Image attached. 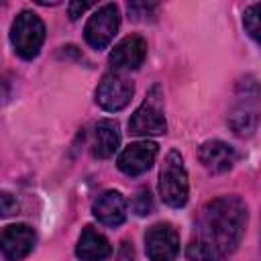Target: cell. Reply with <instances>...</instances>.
I'll use <instances>...</instances> for the list:
<instances>
[{"instance_id":"11","label":"cell","mask_w":261,"mask_h":261,"mask_svg":"<svg viewBox=\"0 0 261 261\" xmlns=\"http://www.w3.org/2000/svg\"><path fill=\"white\" fill-rule=\"evenodd\" d=\"M147 57V43L139 35L124 37L112 51H110V65L114 69H137L143 65Z\"/></svg>"},{"instance_id":"18","label":"cell","mask_w":261,"mask_h":261,"mask_svg":"<svg viewBox=\"0 0 261 261\" xmlns=\"http://www.w3.org/2000/svg\"><path fill=\"white\" fill-rule=\"evenodd\" d=\"M151 10H157V4H145V2H133L128 4V14L137 20L141 16H149Z\"/></svg>"},{"instance_id":"4","label":"cell","mask_w":261,"mask_h":261,"mask_svg":"<svg viewBox=\"0 0 261 261\" xmlns=\"http://www.w3.org/2000/svg\"><path fill=\"white\" fill-rule=\"evenodd\" d=\"M10 41L14 51L22 57V59H33L39 55L43 41H45V24L43 20L31 12V10H22L12 27H10Z\"/></svg>"},{"instance_id":"17","label":"cell","mask_w":261,"mask_h":261,"mask_svg":"<svg viewBox=\"0 0 261 261\" xmlns=\"http://www.w3.org/2000/svg\"><path fill=\"white\" fill-rule=\"evenodd\" d=\"M133 210H135L139 216H145V214H149V212L153 210V200H151L149 190L137 192V196H135V200H133Z\"/></svg>"},{"instance_id":"5","label":"cell","mask_w":261,"mask_h":261,"mask_svg":"<svg viewBox=\"0 0 261 261\" xmlns=\"http://www.w3.org/2000/svg\"><path fill=\"white\" fill-rule=\"evenodd\" d=\"M163 94L159 86H153L147 94V100L133 112L128 120V130L133 135H161L167 130V122L163 116Z\"/></svg>"},{"instance_id":"14","label":"cell","mask_w":261,"mask_h":261,"mask_svg":"<svg viewBox=\"0 0 261 261\" xmlns=\"http://www.w3.org/2000/svg\"><path fill=\"white\" fill-rule=\"evenodd\" d=\"M110 253H112V247L102 232H98L94 226H86L82 230L75 245V255L82 261H102Z\"/></svg>"},{"instance_id":"6","label":"cell","mask_w":261,"mask_h":261,"mask_svg":"<svg viewBox=\"0 0 261 261\" xmlns=\"http://www.w3.org/2000/svg\"><path fill=\"white\" fill-rule=\"evenodd\" d=\"M120 27V12H118V6L116 4H104L100 6L92 16L90 20L86 22V29H84V37L88 41L90 47L94 49H104L112 43L116 31Z\"/></svg>"},{"instance_id":"15","label":"cell","mask_w":261,"mask_h":261,"mask_svg":"<svg viewBox=\"0 0 261 261\" xmlns=\"http://www.w3.org/2000/svg\"><path fill=\"white\" fill-rule=\"evenodd\" d=\"M120 145V130L118 124L110 118L100 120L94 126V139H92V153L98 159H106L114 155V151Z\"/></svg>"},{"instance_id":"13","label":"cell","mask_w":261,"mask_h":261,"mask_svg":"<svg viewBox=\"0 0 261 261\" xmlns=\"http://www.w3.org/2000/svg\"><path fill=\"white\" fill-rule=\"evenodd\" d=\"M92 212L94 216L106 224V226H118L124 222L126 218V202L122 198L120 192H114V190H108L104 194H100L92 206Z\"/></svg>"},{"instance_id":"8","label":"cell","mask_w":261,"mask_h":261,"mask_svg":"<svg viewBox=\"0 0 261 261\" xmlns=\"http://www.w3.org/2000/svg\"><path fill=\"white\" fill-rule=\"evenodd\" d=\"M133 92H135L133 82H128L124 75L112 71L100 80V84L96 88V102L104 110L116 112V110H122L130 102Z\"/></svg>"},{"instance_id":"10","label":"cell","mask_w":261,"mask_h":261,"mask_svg":"<svg viewBox=\"0 0 261 261\" xmlns=\"http://www.w3.org/2000/svg\"><path fill=\"white\" fill-rule=\"evenodd\" d=\"M37 234L29 224H10L2 230L0 247L6 261H20L24 259L35 247Z\"/></svg>"},{"instance_id":"3","label":"cell","mask_w":261,"mask_h":261,"mask_svg":"<svg viewBox=\"0 0 261 261\" xmlns=\"http://www.w3.org/2000/svg\"><path fill=\"white\" fill-rule=\"evenodd\" d=\"M159 196L171 208H181L188 202V173L184 157L177 151H169L159 171Z\"/></svg>"},{"instance_id":"2","label":"cell","mask_w":261,"mask_h":261,"mask_svg":"<svg viewBox=\"0 0 261 261\" xmlns=\"http://www.w3.org/2000/svg\"><path fill=\"white\" fill-rule=\"evenodd\" d=\"M261 120V84L255 75H243L234 86L228 126L237 137H251Z\"/></svg>"},{"instance_id":"9","label":"cell","mask_w":261,"mask_h":261,"mask_svg":"<svg viewBox=\"0 0 261 261\" xmlns=\"http://www.w3.org/2000/svg\"><path fill=\"white\" fill-rule=\"evenodd\" d=\"M157 143L153 141H139V143H130L128 147L122 149V153L116 159V165L122 173L126 175H141L147 169H151V165L155 163L157 157Z\"/></svg>"},{"instance_id":"7","label":"cell","mask_w":261,"mask_h":261,"mask_svg":"<svg viewBox=\"0 0 261 261\" xmlns=\"http://www.w3.org/2000/svg\"><path fill=\"white\" fill-rule=\"evenodd\" d=\"M145 251L151 261H175L179 255L177 230L167 222L153 224L145 232Z\"/></svg>"},{"instance_id":"20","label":"cell","mask_w":261,"mask_h":261,"mask_svg":"<svg viewBox=\"0 0 261 261\" xmlns=\"http://www.w3.org/2000/svg\"><path fill=\"white\" fill-rule=\"evenodd\" d=\"M0 200H2V216H8V214H12V212H16V200L12 198V194H8V192H2V196H0Z\"/></svg>"},{"instance_id":"21","label":"cell","mask_w":261,"mask_h":261,"mask_svg":"<svg viewBox=\"0 0 261 261\" xmlns=\"http://www.w3.org/2000/svg\"><path fill=\"white\" fill-rule=\"evenodd\" d=\"M133 247L128 245V243H122V247H120V261H133Z\"/></svg>"},{"instance_id":"1","label":"cell","mask_w":261,"mask_h":261,"mask_svg":"<svg viewBox=\"0 0 261 261\" xmlns=\"http://www.w3.org/2000/svg\"><path fill=\"white\" fill-rule=\"evenodd\" d=\"M247 224V206L239 196L210 200L198 214L188 245L192 261H224L239 247Z\"/></svg>"},{"instance_id":"19","label":"cell","mask_w":261,"mask_h":261,"mask_svg":"<svg viewBox=\"0 0 261 261\" xmlns=\"http://www.w3.org/2000/svg\"><path fill=\"white\" fill-rule=\"evenodd\" d=\"M92 4L90 2H69L67 4V12H69V18L71 20H75V18H80L88 8H90Z\"/></svg>"},{"instance_id":"12","label":"cell","mask_w":261,"mask_h":261,"mask_svg":"<svg viewBox=\"0 0 261 261\" xmlns=\"http://www.w3.org/2000/svg\"><path fill=\"white\" fill-rule=\"evenodd\" d=\"M200 163L210 173H224L237 163V151L224 141H206L198 149Z\"/></svg>"},{"instance_id":"16","label":"cell","mask_w":261,"mask_h":261,"mask_svg":"<svg viewBox=\"0 0 261 261\" xmlns=\"http://www.w3.org/2000/svg\"><path fill=\"white\" fill-rule=\"evenodd\" d=\"M243 27L247 35L261 45V4H251L243 12Z\"/></svg>"}]
</instances>
